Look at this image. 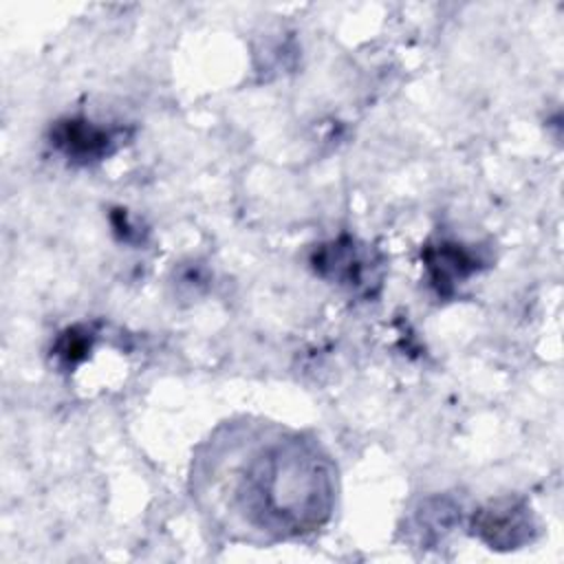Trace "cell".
Instances as JSON below:
<instances>
[{
	"label": "cell",
	"instance_id": "1",
	"mask_svg": "<svg viewBox=\"0 0 564 564\" xmlns=\"http://www.w3.org/2000/svg\"><path fill=\"white\" fill-rule=\"evenodd\" d=\"M229 460L231 509L242 527L271 538L317 529L330 513L333 478L328 463L297 436H273L236 447Z\"/></svg>",
	"mask_w": 564,
	"mask_h": 564
},
{
	"label": "cell",
	"instance_id": "2",
	"mask_svg": "<svg viewBox=\"0 0 564 564\" xmlns=\"http://www.w3.org/2000/svg\"><path fill=\"white\" fill-rule=\"evenodd\" d=\"M531 513L518 500L491 502L474 518V533L491 549H518L531 540Z\"/></svg>",
	"mask_w": 564,
	"mask_h": 564
},
{
	"label": "cell",
	"instance_id": "3",
	"mask_svg": "<svg viewBox=\"0 0 564 564\" xmlns=\"http://www.w3.org/2000/svg\"><path fill=\"white\" fill-rule=\"evenodd\" d=\"M51 143L68 159L73 161H97L115 150V132L108 128H101L88 119L73 117L59 121L51 130Z\"/></svg>",
	"mask_w": 564,
	"mask_h": 564
},
{
	"label": "cell",
	"instance_id": "4",
	"mask_svg": "<svg viewBox=\"0 0 564 564\" xmlns=\"http://www.w3.org/2000/svg\"><path fill=\"white\" fill-rule=\"evenodd\" d=\"M425 267L438 295H449L454 293L456 284L465 282L478 271V258L460 245L438 242L436 247L425 249Z\"/></svg>",
	"mask_w": 564,
	"mask_h": 564
},
{
	"label": "cell",
	"instance_id": "5",
	"mask_svg": "<svg viewBox=\"0 0 564 564\" xmlns=\"http://www.w3.org/2000/svg\"><path fill=\"white\" fill-rule=\"evenodd\" d=\"M313 264L317 273H322L328 280L361 286L370 258L366 251H361V247L355 245L352 238H339L330 245H322L313 256Z\"/></svg>",
	"mask_w": 564,
	"mask_h": 564
},
{
	"label": "cell",
	"instance_id": "6",
	"mask_svg": "<svg viewBox=\"0 0 564 564\" xmlns=\"http://www.w3.org/2000/svg\"><path fill=\"white\" fill-rule=\"evenodd\" d=\"M90 333H86V330H77V328H68L62 337H59V341H57V348H55V355L64 361V364H68V366H73V364H77L86 352H88V348H90V337H88Z\"/></svg>",
	"mask_w": 564,
	"mask_h": 564
}]
</instances>
